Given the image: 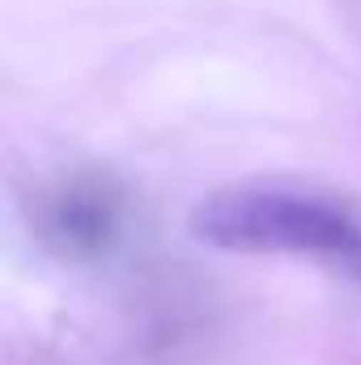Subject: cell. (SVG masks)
Returning a JSON list of instances; mask_svg holds the SVG:
<instances>
[{
  "label": "cell",
  "instance_id": "7a4b0ae2",
  "mask_svg": "<svg viewBox=\"0 0 361 365\" xmlns=\"http://www.w3.org/2000/svg\"><path fill=\"white\" fill-rule=\"evenodd\" d=\"M60 230H68L73 238H98L106 230V204L98 195H81L73 191L68 204L60 208Z\"/></svg>",
  "mask_w": 361,
  "mask_h": 365
},
{
  "label": "cell",
  "instance_id": "6da1fadb",
  "mask_svg": "<svg viewBox=\"0 0 361 365\" xmlns=\"http://www.w3.org/2000/svg\"><path fill=\"white\" fill-rule=\"evenodd\" d=\"M191 234L217 251L298 255L361 276V217L336 195L289 182H234L204 195Z\"/></svg>",
  "mask_w": 361,
  "mask_h": 365
}]
</instances>
